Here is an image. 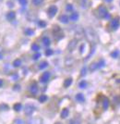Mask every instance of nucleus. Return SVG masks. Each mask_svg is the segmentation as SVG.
<instances>
[{"mask_svg":"<svg viewBox=\"0 0 120 124\" xmlns=\"http://www.w3.org/2000/svg\"><path fill=\"white\" fill-rule=\"evenodd\" d=\"M85 33H86L87 39H88L90 42H95V41L97 40L96 33L94 32L93 30H91V29H87V30L85 31Z\"/></svg>","mask_w":120,"mask_h":124,"instance_id":"f257e3e1","label":"nucleus"},{"mask_svg":"<svg viewBox=\"0 0 120 124\" xmlns=\"http://www.w3.org/2000/svg\"><path fill=\"white\" fill-rule=\"evenodd\" d=\"M105 62L104 59H100L99 61L94 62V63H92V64L90 65V71H94V70H97V69L103 68V67H105Z\"/></svg>","mask_w":120,"mask_h":124,"instance_id":"f03ea898","label":"nucleus"},{"mask_svg":"<svg viewBox=\"0 0 120 124\" xmlns=\"http://www.w3.org/2000/svg\"><path fill=\"white\" fill-rule=\"evenodd\" d=\"M97 11H98V15H99L100 18H105V19L106 15L108 14V11H107V9H106V8L105 6H100L98 8Z\"/></svg>","mask_w":120,"mask_h":124,"instance_id":"7ed1b4c3","label":"nucleus"},{"mask_svg":"<svg viewBox=\"0 0 120 124\" xmlns=\"http://www.w3.org/2000/svg\"><path fill=\"white\" fill-rule=\"evenodd\" d=\"M47 13H48V16L50 18L55 17V15L57 13V7L56 6H51V7H49V8L47 10Z\"/></svg>","mask_w":120,"mask_h":124,"instance_id":"20e7f679","label":"nucleus"},{"mask_svg":"<svg viewBox=\"0 0 120 124\" xmlns=\"http://www.w3.org/2000/svg\"><path fill=\"white\" fill-rule=\"evenodd\" d=\"M120 26V20L119 18H115L111 20V28L113 30H116L118 29V27Z\"/></svg>","mask_w":120,"mask_h":124,"instance_id":"39448f33","label":"nucleus"},{"mask_svg":"<svg viewBox=\"0 0 120 124\" xmlns=\"http://www.w3.org/2000/svg\"><path fill=\"white\" fill-rule=\"evenodd\" d=\"M34 110H35V108H34L32 105H26L25 108H24V112H25V114L28 115V116L31 115V114L34 112Z\"/></svg>","mask_w":120,"mask_h":124,"instance_id":"423d86ee","label":"nucleus"},{"mask_svg":"<svg viewBox=\"0 0 120 124\" xmlns=\"http://www.w3.org/2000/svg\"><path fill=\"white\" fill-rule=\"evenodd\" d=\"M50 76H51L50 72H49V71H45V72L43 73V75H42L41 78H40V81L43 82V83L47 82V81H49V79H50Z\"/></svg>","mask_w":120,"mask_h":124,"instance_id":"0eeeda50","label":"nucleus"},{"mask_svg":"<svg viewBox=\"0 0 120 124\" xmlns=\"http://www.w3.org/2000/svg\"><path fill=\"white\" fill-rule=\"evenodd\" d=\"M30 91L32 94H36V93H38V86H37L36 83H32V84L30 85Z\"/></svg>","mask_w":120,"mask_h":124,"instance_id":"6e6552de","label":"nucleus"},{"mask_svg":"<svg viewBox=\"0 0 120 124\" xmlns=\"http://www.w3.org/2000/svg\"><path fill=\"white\" fill-rule=\"evenodd\" d=\"M68 115H69V111H68V108H64L63 110H62L61 114H60V116H61L62 119H66V118H68Z\"/></svg>","mask_w":120,"mask_h":124,"instance_id":"1a4fd4ad","label":"nucleus"},{"mask_svg":"<svg viewBox=\"0 0 120 124\" xmlns=\"http://www.w3.org/2000/svg\"><path fill=\"white\" fill-rule=\"evenodd\" d=\"M108 107H109V100H108L107 97L104 96L103 97V108H104V109L106 110V109L108 108Z\"/></svg>","mask_w":120,"mask_h":124,"instance_id":"9d476101","label":"nucleus"},{"mask_svg":"<svg viewBox=\"0 0 120 124\" xmlns=\"http://www.w3.org/2000/svg\"><path fill=\"white\" fill-rule=\"evenodd\" d=\"M76 100L79 101V102H84L85 101V97H84V95L82 93H79L78 94H76Z\"/></svg>","mask_w":120,"mask_h":124,"instance_id":"9b49d317","label":"nucleus"},{"mask_svg":"<svg viewBox=\"0 0 120 124\" xmlns=\"http://www.w3.org/2000/svg\"><path fill=\"white\" fill-rule=\"evenodd\" d=\"M15 18H16V13L15 12H13V11H10V12H8V13L7 14V19H8V20H13Z\"/></svg>","mask_w":120,"mask_h":124,"instance_id":"f8f14e48","label":"nucleus"},{"mask_svg":"<svg viewBox=\"0 0 120 124\" xmlns=\"http://www.w3.org/2000/svg\"><path fill=\"white\" fill-rule=\"evenodd\" d=\"M71 84H72V79H71V78H68V79L65 80V81H64V87L68 88V87H69Z\"/></svg>","mask_w":120,"mask_h":124,"instance_id":"ddd939ff","label":"nucleus"},{"mask_svg":"<svg viewBox=\"0 0 120 124\" xmlns=\"http://www.w3.org/2000/svg\"><path fill=\"white\" fill-rule=\"evenodd\" d=\"M43 44H44V46H50L51 41H50V39H49L47 36L43 37Z\"/></svg>","mask_w":120,"mask_h":124,"instance_id":"4468645a","label":"nucleus"},{"mask_svg":"<svg viewBox=\"0 0 120 124\" xmlns=\"http://www.w3.org/2000/svg\"><path fill=\"white\" fill-rule=\"evenodd\" d=\"M68 17L67 15H62V16H60V18H59V20L62 22V23H68Z\"/></svg>","mask_w":120,"mask_h":124,"instance_id":"2eb2a0df","label":"nucleus"},{"mask_svg":"<svg viewBox=\"0 0 120 124\" xmlns=\"http://www.w3.org/2000/svg\"><path fill=\"white\" fill-rule=\"evenodd\" d=\"M79 13H77V12H73L71 15H70V19L72 20V21H77L78 19H79Z\"/></svg>","mask_w":120,"mask_h":124,"instance_id":"dca6fc26","label":"nucleus"},{"mask_svg":"<svg viewBox=\"0 0 120 124\" xmlns=\"http://www.w3.org/2000/svg\"><path fill=\"white\" fill-rule=\"evenodd\" d=\"M42 121L40 119H32V120H30L28 121V124H41Z\"/></svg>","mask_w":120,"mask_h":124,"instance_id":"f3484780","label":"nucleus"},{"mask_svg":"<svg viewBox=\"0 0 120 124\" xmlns=\"http://www.w3.org/2000/svg\"><path fill=\"white\" fill-rule=\"evenodd\" d=\"M77 41L76 40H72L70 43H69V45H68V49L71 51V50H73L74 48H75L76 45H77V43H76Z\"/></svg>","mask_w":120,"mask_h":124,"instance_id":"a211bd4d","label":"nucleus"},{"mask_svg":"<svg viewBox=\"0 0 120 124\" xmlns=\"http://www.w3.org/2000/svg\"><path fill=\"white\" fill-rule=\"evenodd\" d=\"M79 87L81 88V89H84L87 87V81H81L79 83Z\"/></svg>","mask_w":120,"mask_h":124,"instance_id":"6ab92c4d","label":"nucleus"},{"mask_svg":"<svg viewBox=\"0 0 120 124\" xmlns=\"http://www.w3.org/2000/svg\"><path fill=\"white\" fill-rule=\"evenodd\" d=\"M47 67H48V62L47 61H43L39 65V69L40 70H44V69L47 68Z\"/></svg>","mask_w":120,"mask_h":124,"instance_id":"aec40b11","label":"nucleus"},{"mask_svg":"<svg viewBox=\"0 0 120 124\" xmlns=\"http://www.w3.org/2000/svg\"><path fill=\"white\" fill-rule=\"evenodd\" d=\"M20 65H21V60H20L19 58H17V59H15V60H14V62H13V66H14L15 68L19 67Z\"/></svg>","mask_w":120,"mask_h":124,"instance_id":"412c9836","label":"nucleus"},{"mask_svg":"<svg viewBox=\"0 0 120 124\" xmlns=\"http://www.w3.org/2000/svg\"><path fill=\"white\" fill-rule=\"evenodd\" d=\"M119 54H120L119 50H116V51H114V52L111 53V57L114 58H118Z\"/></svg>","mask_w":120,"mask_h":124,"instance_id":"4be33fe9","label":"nucleus"},{"mask_svg":"<svg viewBox=\"0 0 120 124\" xmlns=\"http://www.w3.org/2000/svg\"><path fill=\"white\" fill-rule=\"evenodd\" d=\"M31 50L32 51H35V52H38L40 50V46L37 44H32L31 45Z\"/></svg>","mask_w":120,"mask_h":124,"instance_id":"5701e85b","label":"nucleus"},{"mask_svg":"<svg viewBox=\"0 0 120 124\" xmlns=\"http://www.w3.org/2000/svg\"><path fill=\"white\" fill-rule=\"evenodd\" d=\"M14 109H15L16 111H20V109L22 108V106H21V104L20 103H17V104H15L14 105Z\"/></svg>","mask_w":120,"mask_h":124,"instance_id":"b1692460","label":"nucleus"},{"mask_svg":"<svg viewBox=\"0 0 120 124\" xmlns=\"http://www.w3.org/2000/svg\"><path fill=\"white\" fill-rule=\"evenodd\" d=\"M25 33H26L27 35H29V36H31V35L34 34V31L31 30V29H30V28H28V29L25 30Z\"/></svg>","mask_w":120,"mask_h":124,"instance_id":"393cba45","label":"nucleus"},{"mask_svg":"<svg viewBox=\"0 0 120 124\" xmlns=\"http://www.w3.org/2000/svg\"><path fill=\"white\" fill-rule=\"evenodd\" d=\"M47 100V96L45 95V94H42L40 97H39V102H41V103H44Z\"/></svg>","mask_w":120,"mask_h":124,"instance_id":"a878e982","label":"nucleus"},{"mask_svg":"<svg viewBox=\"0 0 120 124\" xmlns=\"http://www.w3.org/2000/svg\"><path fill=\"white\" fill-rule=\"evenodd\" d=\"M43 2H44V0H32L33 5H35V6H39V5H41Z\"/></svg>","mask_w":120,"mask_h":124,"instance_id":"bb28decb","label":"nucleus"},{"mask_svg":"<svg viewBox=\"0 0 120 124\" xmlns=\"http://www.w3.org/2000/svg\"><path fill=\"white\" fill-rule=\"evenodd\" d=\"M38 25H39L41 28H45V26H46V22L44 21V20H40V21L38 22Z\"/></svg>","mask_w":120,"mask_h":124,"instance_id":"cd10ccee","label":"nucleus"},{"mask_svg":"<svg viewBox=\"0 0 120 124\" xmlns=\"http://www.w3.org/2000/svg\"><path fill=\"white\" fill-rule=\"evenodd\" d=\"M53 53H54V51H53L52 49H47V50L45 51V55H46L47 57L52 56V55H53Z\"/></svg>","mask_w":120,"mask_h":124,"instance_id":"c85d7f7f","label":"nucleus"},{"mask_svg":"<svg viewBox=\"0 0 120 124\" xmlns=\"http://www.w3.org/2000/svg\"><path fill=\"white\" fill-rule=\"evenodd\" d=\"M66 9H67V11H72L73 10V6L70 5V4H68V5H67Z\"/></svg>","mask_w":120,"mask_h":124,"instance_id":"c756f323","label":"nucleus"},{"mask_svg":"<svg viewBox=\"0 0 120 124\" xmlns=\"http://www.w3.org/2000/svg\"><path fill=\"white\" fill-rule=\"evenodd\" d=\"M41 58V54L40 53H36L33 57H32V58H33V60H37V59H39Z\"/></svg>","mask_w":120,"mask_h":124,"instance_id":"7c9ffc66","label":"nucleus"},{"mask_svg":"<svg viewBox=\"0 0 120 124\" xmlns=\"http://www.w3.org/2000/svg\"><path fill=\"white\" fill-rule=\"evenodd\" d=\"M19 4L21 5V6H26L27 4H28V0H19Z\"/></svg>","mask_w":120,"mask_h":124,"instance_id":"2f4dec72","label":"nucleus"},{"mask_svg":"<svg viewBox=\"0 0 120 124\" xmlns=\"http://www.w3.org/2000/svg\"><path fill=\"white\" fill-rule=\"evenodd\" d=\"M86 71H87V68H86V67H84V68L81 70V73H80V75H81V76L86 75Z\"/></svg>","mask_w":120,"mask_h":124,"instance_id":"473e14b6","label":"nucleus"},{"mask_svg":"<svg viewBox=\"0 0 120 124\" xmlns=\"http://www.w3.org/2000/svg\"><path fill=\"white\" fill-rule=\"evenodd\" d=\"M16 124H23V121L21 120H16Z\"/></svg>","mask_w":120,"mask_h":124,"instance_id":"72a5a7b5","label":"nucleus"},{"mask_svg":"<svg viewBox=\"0 0 120 124\" xmlns=\"http://www.w3.org/2000/svg\"><path fill=\"white\" fill-rule=\"evenodd\" d=\"M3 84H4V81H3V80H1V79H0V88L3 86Z\"/></svg>","mask_w":120,"mask_h":124,"instance_id":"f704fd0d","label":"nucleus"},{"mask_svg":"<svg viewBox=\"0 0 120 124\" xmlns=\"http://www.w3.org/2000/svg\"><path fill=\"white\" fill-rule=\"evenodd\" d=\"M8 7H10V8H12V7H13V4H12V3H10V2H8Z\"/></svg>","mask_w":120,"mask_h":124,"instance_id":"c9c22d12","label":"nucleus"},{"mask_svg":"<svg viewBox=\"0 0 120 124\" xmlns=\"http://www.w3.org/2000/svg\"><path fill=\"white\" fill-rule=\"evenodd\" d=\"M83 48H84V45H82L81 47H80V53H82V52H83Z\"/></svg>","mask_w":120,"mask_h":124,"instance_id":"e433bc0d","label":"nucleus"},{"mask_svg":"<svg viewBox=\"0 0 120 124\" xmlns=\"http://www.w3.org/2000/svg\"><path fill=\"white\" fill-rule=\"evenodd\" d=\"M113 0H105V2H107V3H110V2H112Z\"/></svg>","mask_w":120,"mask_h":124,"instance_id":"4c0bfd02","label":"nucleus"},{"mask_svg":"<svg viewBox=\"0 0 120 124\" xmlns=\"http://www.w3.org/2000/svg\"><path fill=\"white\" fill-rule=\"evenodd\" d=\"M3 58V56H2V55H1V54H0V59H1V58Z\"/></svg>","mask_w":120,"mask_h":124,"instance_id":"58836bf2","label":"nucleus"},{"mask_svg":"<svg viewBox=\"0 0 120 124\" xmlns=\"http://www.w3.org/2000/svg\"><path fill=\"white\" fill-rule=\"evenodd\" d=\"M56 124H62V123H61V122H56Z\"/></svg>","mask_w":120,"mask_h":124,"instance_id":"ea45409f","label":"nucleus"},{"mask_svg":"<svg viewBox=\"0 0 120 124\" xmlns=\"http://www.w3.org/2000/svg\"><path fill=\"white\" fill-rule=\"evenodd\" d=\"M0 49H1V47H0Z\"/></svg>","mask_w":120,"mask_h":124,"instance_id":"a19ab883","label":"nucleus"}]
</instances>
